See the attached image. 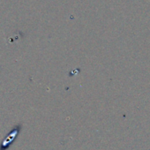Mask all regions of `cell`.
Listing matches in <instances>:
<instances>
[{
  "label": "cell",
  "instance_id": "6da1fadb",
  "mask_svg": "<svg viewBox=\"0 0 150 150\" xmlns=\"http://www.w3.org/2000/svg\"><path fill=\"white\" fill-rule=\"evenodd\" d=\"M21 130V125H17L13 131H11V132L7 135V137L3 140V142L0 145V150H7L11 146V144L13 143V141L16 139V137L18 136V134L20 133Z\"/></svg>",
  "mask_w": 150,
  "mask_h": 150
}]
</instances>
